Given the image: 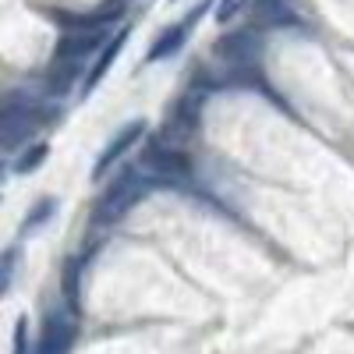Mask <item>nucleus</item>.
I'll return each mask as SVG.
<instances>
[{"mask_svg":"<svg viewBox=\"0 0 354 354\" xmlns=\"http://www.w3.org/2000/svg\"><path fill=\"white\" fill-rule=\"evenodd\" d=\"M103 46H106V28H71V32H64L50 61L46 93H57V96L68 93V85L75 82L82 64H88V57L100 53Z\"/></svg>","mask_w":354,"mask_h":354,"instance_id":"1","label":"nucleus"},{"mask_svg":"<svg viewBox=\"0 0 354 354\" xmlns=\"http://www.w3.org/2000/svg\"><path fill=\"white\" fill-rule=\"evenodd\" d=\"M153 188V177L142 170V163H128L113 174V181L106 185V192L100 195L96 209H93V227H113L124 213L135 209V202H142V195Z\"/></svg>","mask_w":354,"mask_h":354,"instance_id":"2","label":"nucleus"},{"mask_svg":"<svg viewBox=\"0 0 354 354\" xmlns=\"http://www.w3.org/2000/svg\"><path fill=\"white\" fill-rule=\"evenodd\" d=\"M53 117V106L28 100V96H8L4 113H0V135H4V149L15 153L21 145H28V138L36 135V128H43Z\"/></svg>","mask_w":354,"mask_h":354,"instance_id":"3","label":"nucleus"},{"mask_svg":"<svg viewBox=\"0 0 354 354\" xmlns=\"http://www.w3.org/2000/svg\"><path fill=\"white\" fill-rule=\"evenodd\" d=\"M142 170L153 177V185H170V188H185L195 170H192V160L177 149V145H167L163 138H153L149 145H145L142 153Z\"/></svg>","mask_w":354,"mask_h":354,"instance_id":"4","label":"nucleus"},{"mask_svg":"<svg viewBox=\"0 0 354 354\" xmlns=\"http://www.w3.org/2000/svg\"><path fill=\"white\" fill-rule=\"evenodd\" d=\"M205 93H209V85L195 78V82L185 88V93H181V100H177V103L167 110V124H163V135H160L167 145H177V149H181V142H188V138L198 131Z\"/></svg>","mask_w":354,"mask_h":354,"instance_id":"5","label":"nucleus"},{"mask_svg":"<svg viewBox=\"0 0 354 354\" xmlns=\"http://www.w3.org/2000/svg\"><path fill=\"white\" fill-rule=\"evenodd\" d=\"M209 4L213 0H202L198 8H192L177 25H167L163 32L156 36V43L149 46V53H145V64H160V61H170V57H177L181 53V46L188 43V36H192V28L205 18V11H209Z\"/></svg>","mask_w":354,"mask_h":354,"instance_id":"6","label":"nucleus"},{"mask_svg":"<svg viewBox=\"0 0 354 354\" xmlns=\"http://www.w3.org/2000/svg\"><path fill=\"white\" fill-rule=\"evenodd\" d=\"M78 337V312L68 305V308H57L46 315L43 322V333H39V344H36V354H68L71 344Z\"/></svg>","mask_w":354,"mask_h":354,"instance_id":"7","label":"nucleus"},{"mask_svg":"<svg viewBox=\"0 0 354 354\" xmlns=\"http://www.w3.org/2000/svg\"><path fill=\"white\" fill-rule=\"evenodd\" d=\"M259 39H262V28L248 25V28H238V32H227L216 43V53L230 68H255L259 64Z\"/></svg>","mask_w":354,"mask_h":354,"instance_id":"8","label":"nucleus"},{"mask_svg":"<svg viewBox=\"0 0 354 354\" xmlns=\"http://www.w3.org/2000/svg\"><path fill=\"white\" fill-rule=\"evenodd\" d=\"M142 135H145V121H128L121 131H117V135L106 142L103 156H100V160H96V167H93V177H96V181H103V177L110 174V167H113L117 160H121V156L131 149V145H138V142H142Z\"/></svg>","mask_w":354,"mask_h":354,"instance_id":"9","label":"nucleus"},{"mask_svg":"<svg viewBox=\"0 0 354 354\" xmlns=\"http://www.w3.org/2000/svg\"><path fill=\"white\" fill-rule=\"evenodd\" d=\"M128 32H131L128 25H124V28H117V36L106 39V46L93 57V64H88V71H85V78H82V88H78L82 96H88V93H93V88L103 82V75L110 71V64L117 61V57H121V50H124V43H128Z\"/></svg>","mask_w":354,"mask_h":354,"instance_id":"10","label":"nucleus"},{"mask_svg":"<svg viewBox=\"0 0 354 354\" xmlns=\"http://www.w3.org/2000/svg\"><path fill=\"white\" fill-rule=\"evenodd\" d=\"M252 25L266 32V28H294V25H301V18L290 0H255Z\"/></svg>","mask_w":354,"mask_h":354,"instance_id":"11","label":"nucleus"},{"mask_svg":"<svg viewBox=\"0 0 354 354\" xmlns=\"http://www.w3.org/2000/svg\"><path fill=\"white\" fill-rule=\"evenodd\" d=\"M53 213H57V198H50V195H46V198H39V202L32 205V209H28V216H25L21 230H25V234H36V230H39Z\"/></svg>","mask_w":354,"mask_h":354,"instance_id":"12","label":"nucleus"},{"mask_svg":"<svg viewBox=\"0 0 354 354\" xmlns=\"http://www.w3.org/2000/svg\"><path fill=\"white\" fill-rule=\"evenodd\" d=\"M43 160H46V142H32V149H25V153L11 163V170H15V174H32Z\"/></svg>","mask_w":354,"mask_h":354,"instance_id":"13","label":"nucleus"},{"mask_svg":"<svg viewBox=\"0 0 354 354\" xmlns=\"http://www.w3.org/2000/svg\"><path fill=\"white\" fill-rule=\"evenodd\" d=\"M15 270H18V245H11L8 252H4V277H0V290H11V283H15Z\"/></svg>","mask_w":354,"mask_h":354,"instance_id":"14","label":"nucleus"},{"mask_svg":"<svg viewBox=\"0 0 354 354\" xmlns=\"http://www.w3.org/2000/svg\"><path fill=\"white\" fill-rule=\"evenodd\" d=\"M11 354H32V351H28V319L15 322V351Z\"/></svg>","mask_w":354,"mask_h":354,"instance_id":"15","label":"nucleus"},{"mask_svg":"<svg viewBox=\"0 0 354 354\" xmlns=\"http://www.w3.org/2000/svg\"><path fill=\"white\" fill-rule=\"evenodd\" d=\"M245 4H248V0H220V4H216V18H220V21H230Z\"/></svg>","mask_w":354,"mask_h":354,"instance_id":"16","label":"nucleus"}]
</instances>
